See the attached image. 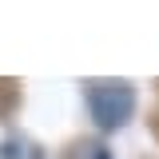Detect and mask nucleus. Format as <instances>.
I'll list each match as a JSON object with an SVG mask.
<instances>
[{
    "label": "nucleus",
    "mask_w": 159,
    "mask_h": 159,
    "mask_svg": "<svg viewBox=\"0 0 159 159\" xmlns=\"http://www.w3.org/2000/svg\"><path fill=\"white\" fill-rule=\"evenodd\" d=\"M88 116L99 131H119L135 116V88L127 80H92L88 84Z\"/></svg>",
    "instance_id": "f257e3e1"
},
{
    "label": "nucleus",
    "mask_w": 159,
    "mask_h": 159,
    "mask_svg": "<svg viewBox=\"0 0 159 159\" xmlns=\"http://www.w3.org/2000/svg\"><path fill=\"white\" fill-rule=\"evenodd\" d=\"M0 159H44V151L24 135H8L0 139Z\"/></svg>",
    "instance_id": "f03ea898"
},
{
    "label": "nucleus",
    "mask_w": 159,
    "mask_h": 159,
    "mask_svg": "<svg viewBox=\"0 0 159 159\" xmlns=\"http://www.w3.org/2000/svg\"><path fill=\"white\" fill-rule=\"evenodd\" d=\"M84 159H116V155L107 151V143H88L84 147Z\"/></svg>",
    "instance_id": "7ed1b4c3"
}]
</instances>
